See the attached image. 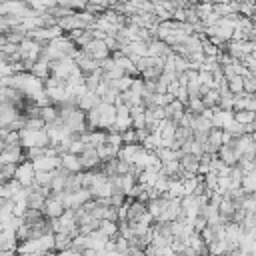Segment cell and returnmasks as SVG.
Listing matches in <instances>:
<instances>
[{
	"instance_id": "obj_1",
	"label": "cell",
	"mask_w": 256,
	"mask_h": 256,
	"mask_svg": "<svg viewBox=\"0 0 256 256\" xmlns=\"http://www.w3.org/2000/svg\"><path fill=\"white\" fill-rule=\"evenodd\" d=\"M42 214L48 218V220H54V218H60L64 214V206H62V202L58 200V196L54 194H50L44 202V208H42Z\"/></svg>"
},
{
	"instance_id": "obj_2",
	"label": "cell",
	"mask_w": 256,
	"mask_h": 256,
	"mask_svg": "<svg viewBox=\"0 0 256 256\" xmlns=\"http://www.w3.org/2000/svg\"><path fill=\"white\" fill-rule=\"evenodd\" d=\"M14 180L22 186V188H30L34 184V168L30 162H20L16 166V174H14Z\"/></svg>"
},
{
	"instance_id": "obj_3",
	"label": "cell",
	"mask_w": 256,
	"mask_h": 256,
	"mask_svg": "<svg viewBox=\"0 0 256 256\" xmlns=\"http://www.w3.org/2000/svg\"><path fill=\"white\" fill-rule=\"evenodd\" d=\"M78 162H80V170L84 172H88V170H96L98 166H100V158H98V154H96V150L94 148H86L82 154L78 156Z\"/></svg>"
},
{
	"instance_id": "obj_4",
	"label": "cell",
	"mask_w": 256,
	"mask_h": 256,
	"mask_svg": "<svg viewBox=\"0 0 256 256\" xmlns=\"http://www.w3.org/2000/svg\"><path fill=\"white\" fill-rule=\"evenodd\" d=\"M60 166L66 170V172H70V174H76V172H82L80 170V162H78V156H74V154H62L60 156Z\"/></svg>"
},
{
	"instance_id": "obj_5",
	"label": "cell",
	"mask_w": 256,
	"mask_h": 256,
	"mask_svg": "<svg viewBox=\"0 0 256 256\" xmlns=\"http://www.w3.org/2000/svg\"><path fill=\"white\" fill-rule=\"evenodd\" d=\"M70 246H72V236H68V234H64V232L54 234V250H56V252L70 250Z\"/></svg>"
},
{
	"instance_id": "obj_6",
	"label": "cell",
	"mask_w": 256,
	"mask_h": 256,
	"mask_svg": "<svg viewBox=\"0 0 256 256\" xmlns=\"http://www.w3.org/2000/svg\"><path fill=\"white\" fill-rule=\"evenodd\" d=\"M134 186H136V176H132V174L118 176V188H120V192H122L124 196H126Z\"/></svg>"
},
{
	"instance_id": "obj_7",
	"label": "cell",
	"mask_w": 256,
	"mask_h": 256,
	"mask_svg": "<svg viewBox=\"0 0 256 256\" xmlns=\"http://www.w3.org/2000/svg\"><path fill=\"white\" fill-rule=\"evenodd\" d=\"M232 120L240 126H248V124H254V112H248V110H240V112H232Z\"/></svg>"
},
{
	"instance_id": "obj_8",
	"label": "cell",
	"mask_w": 256,
	"mask_h": 256,
	"mask_svg": "<svg viewBox=\"0 0 256 256\" xmlns=\"http://www.w3.org/2000/svg\"><path fill=\"white\" fill-rule=\"evenodd\" d=\"M206 142L214 148V150H218L220 146H222V130H218V128H212L210 132H208V138H206Z\"/></svg>"
},
{
	"instance_id": "obj_9",
	"label": "cell",
	"mask_w": 256,
	"mask_h": 256,
	"mask_svg": "<svg viewBox=\"0 0 256 256\" xmlns=\"http://www.w3.org/2000/svg\"><path fill=\"white\" fill-rule=\"evenodd\" d=\"M254 180H256V174H254V172L244 174L242 180H240V188H242L246 194H254Z\"/></svg>"
},
{
	"instance_id": "obj_10",
	"label": "cell",
	"mask_w": 256,
	"mask_h": 256,
	"mask_svg": "<svg viewBox=\"0 0 256 256\" xmlns=\"http://www.w3.org/2000/svg\"><path fill=\"white\" fill-rule=\"evenodd\" d=\"M226 86H228V92L234 96V94H242V78L240 76H232L226 80Z\"/></svg>"
},
{
	"instance_id": "obj_11",
	"label": "cell",
	"mask_w": 256,
	"mask_h": 256,
	"mask_svg": "<svg viewBox=\"0 0 256 256\" xmlns=\"http://www.w3.org/2000/svg\"><path fill=\"white\" fill-rule=\"evenodd\" d=\"M132 94H136V96H140L142 98V94H144V80L140 78V76H134L132 78V84H130V88H128Z\"/></svg>"
},
{
	"instance_id": "obj_12",
	"label": "cell",
	"mask_w": 256,
	"mask_h": 256,
	"mask_svg": "<svg viewBox=\"0 0 256 256\" xmlns=\"http://www.w3.org/2000/svg\"><path fill=\"white\" fill-rule=\"evenodd\" d=\"M54 256H72V250H64V252H56Z\"/></svg>"
}]
</instances>
